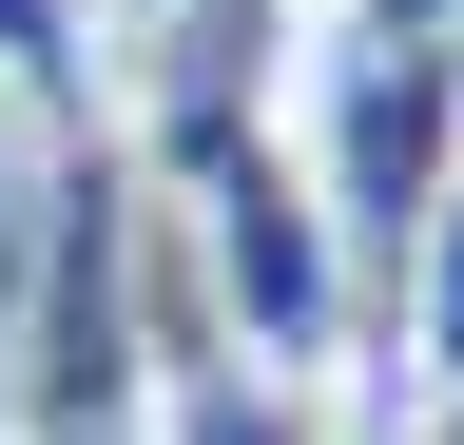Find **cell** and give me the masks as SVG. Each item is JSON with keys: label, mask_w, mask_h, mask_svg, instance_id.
<instances>
[{"label": "cell", "mask_w": 464, "mask_h": 445, "mask_svg": "<svg viewBox=\"0 0 464 445\" xmlns=\"http://www.w3.org/2000/svg\"><path fill=\"white\" fill-rule=\"evenodd\" d=\"M174 387H155V271H136V175L116 136L58 155L39 194V271H20V329H0V445H155Z\"/></svg>", "instance_id": "6da1fadb"}, {"label": "cell", "mask_w": 464, "mask_h": 445, "mask_svg": "<svg viewBox=\"0 0 464 445\" xmlns=\"http://www.w3.org/2000/svg\"><path fill=\"white\" fill-rule=\"evenodd\" d=\"M290 155H310L329 233H348V271H368V310H387L406 233H426V213H445V175H464V39L310 20V59H290Z\"/></svg>", "instance_id": "7a4b0ae2"}, {"label": "cell", "mask_w": 464, "mask_h": 445, "mask_svg": "<svg viewBox=\"0 0 464 445\" xmlns=\"http://www.w3.org/2000/svg\"><path fill=\"white\" fill-rule=\"evenodd\" d=\"M136 271H155V213H136ZM155 387H174V426L155 445H348V387H290V368H232L194 291L155 271Z\"/></svg>", "instance_id": "3957f363"}, {"label": "cell", "mask_w": 464, "mask_h": 445, "mask_svg": "<svg viewBox=\"0 0 464 445\" xmlns=\"http://www.w3.org/2000/svg\"><path fill=\"white\" fill-rule=\"evenodd\" d=\"M0 97L78 155L97 136V0H0Z\"/></svg>", "instance_id": "277c9868"}, {"label": "cell", "mask_w": 464, "mask_h": 445, "mask_svg": "<svg viewBox=\"0 0 464 445\" xmlns=\"http://www.w3.org/2000/svg\"><path fill=\"white\" fill-rule=\"evenodd\" d=\"M387 368L406 387H464V175H445L426 233H406V271H387Z\"/></svg>", "instance_id": "5b68a950"}, {"label": "cell", "mask_w": 464, "mask_h": 445, "mask_svg": "<svg viewBox=\"0 0 464 445\" xmlns=\"http://www.w3.org/2000/svg\"><path fill=\"white\" fill-rule=\"evenodd\" d=\"M368 445H464V387H387V407H368Z\"/></svg>", "instance_id": "8992f818"}, {"label": "cell", "mask_w": 464, "mask_h": 445, "mask_svg": "<svg viewBox=\"0 0 464 445\" xmlns=\"http://www.w3.org/2000/svg\"><path fill=\"white\" fill-rule=\"evenodd\" d=\"M329 20H387V39H464V0H329Z\"/></svg>", "instance_id": "52a82bcc"}]
</instances>
